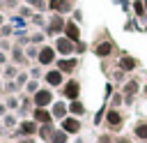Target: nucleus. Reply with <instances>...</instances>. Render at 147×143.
Instances as JSON below:
<instances>
[{
	"instance_id": "f257e3e1",
	"label": "nucleus",
	"mask_w": 147,
	"mask_h": 143,
	"mask_svg": "<svg viewBox=\"0 0 147 143\" xmlns=\"http://www.w3.org/2000/svg\"><path fill=\"white\" fill-rule=\"evenodd\" d=\"M64 25H67V16H64V14H51L44 32H46V37H53V39H55L57 35L64 32Z\"/></svg>"
},
{
	"instance_id": "f03ea898",
	"label": "nucleus",
	"mask_w": 147,
	"mask_h": 143,
	"mask_svg": "<svg viewBox=\"0 0 147 143\" xmlns=\"http://www.w3.org/2000/svg\"><path fill=\"white\" fill-rule=\"evenodd\" d=\"M57 51H55V46L53 44H44V46H39V55H37V65H41L44 69H48V67H55V62H57Z\"/></svg>"
},
{
	"instance_id": "7ed1b4c3",
	"label": "nucleus",
	"mask_w": 147,
	"mask_h": 143,
	"mask_svg": "<svg viewBox=\"0 0 147 143\" xmlns=\"http://www.w3.org/2000/svg\"><path fill=\"white\" fill-rule=\"evenodd\" d=\"M55 99H57V97H55L53 88H48V85H41V88L32 95V101H34V106H37V108H51Z\"/></svg>"
},
{
	"instance_id": "20e7f679",
	"label": "nucleus",
	"mask_w": 147,
	"mask_h": 143,
	"mask_svg": "<svg viewBox=\"0 0 147 143\" xmlns=\"http://www.w3.org/2000/svg\"><path fill=\"white\" fill-rule=\"evenodd\" d=\"M80 90H83V85L78 78H67L64 85L60 88V95L64 101H74V99H80Z\"/></svg>"
},
{
	"instance_id": "39448f33",
	"label": "nucleus",
	"mask_w": 147,
	"mask_h": 143,
	"mask_svg": "<svg viewBox=\"0 0 147 143\" xmlns=\"http://www.w3.org/2000/svg\"><path fill=\"white\" fill-rule=\"evenodd\" d=\"M44 85H48V88H53V90H60L62 85H64V81H67V76L57 69V67H48L46 72H44Z\"/></svg>"
},
{
	"instance_id": "423d86ee",
	"label": "nucleus",
	"mask_w": 147,
	"mask_h": 143,
	"mask_svg": "<svg viewBox=\"0 0 147 143\" xmlns=\"http://www.w3.org/2000/svg\"><path fill=\"white\" fill-rule=\"evenodd\" d=\"M53 46H55V51H57L60 58H69V55H74V46H76V42H71V39L64 37V35H57V37L53 39Z\"/></svg>"
},
{
	"instance_id": "0eeeda50",
	"label": "nucleus",
	"mask_w": 147,
	"mask_h": 143,
	"mask_svg": "<svg viewBox=\"0 0 147 143\" xmlns=\"http://www.w3.org/2000/svg\"><path fill=\"white\" fill-rule=\"evenodd\" d=\"M60 129L67 131L69 136H78L83 131V120L76 118V115H67L64 120H60Z\"/></svg>"
},
{
	"instance_id": "6e6552de",
	"label": "nucleus",
	"mask_w": 147,
	"mask_h": 143,
	"mask_svg": "<svg viewBox=\"0 0 147 143\" xmlns=\"http://www.w3.org/2000/svg\"><path fill=\"white\" fill-rule=\"evenodd\" d=\"M78 65H80V58L78 55H69V58H57V62H55V67L64 74V76H71L76 69H78Z\"/></svg>"
},
{
	"instance_id": "1a4fd4ad",
	"label": "nucleus",
	"mask_w": 147,
	"mask_h": 143,
	"mask_svg": "<svg viewBox=\"0 0 147 143\" xmlns=\"http://www.w3.org/2000/svg\"><path fill=\"white\" fill-rule=\"evenodd\" d=\"M14 131H16L18 138H21V136H37V134H39V122H34L32 118H23Z\"/></svg>"
},
{
	"instance_id": "9d476101",
	"label": "nucleus",
	"mask_w": 147,
	"mask_h": 143,
	"mask_svg": "<svg viewBox=\"0 0 147 143\" xmlns=\"http://www.w3.org/2000/svg\"><path fill=\"white\" fill-rule=\"evenodd\" d=\"M74 9H76V5L69 2V0H48V12H51V14H64V16H71Z\"/></svg>"
},
{
	"instance_id": "9b49d317",
	"label": "nucleus",
	"mask_w": 147,
	"mask_h": 143,
	"mask_svg": "<svg viewBox=\"0 0 147 143\" xmlns=\"http://www.w3.org/2000/svg\"><path fill=\"white\" fill-rule=\"evenodd\" d=\"M113 131H119L122 129V125H124V115L119 113V108H108L106 111V120H103Z\"/></svg>"
},
{
	"instance_id": "f8f14e48",
	"label": "nucleus",
	"mask_w": 147,
	"mask_h": 143,
	"mask_svg": "<svg viewBox=\"0 0 147 143\" xmlns=\"http://www.w3.org/2000/svg\"><path fill=\"white\" fill-rule=\"evenodd\" d=\"M9 62L11 65H28L30 67V60H28V55H25V46H18V44H14L11 46V51H9Z\"/></svg>"
},
{
	"instance_id": "ddd939ff",
	"label": "nucleus",
	"mask_w": 147,
	"mask_h": 143,
	"mask_svg": "<svg viewBox=\"0 0 147 143\" xmlns=\"http://www.w3.org/2000/svg\"><path fill=\"white\" fill-rule=\"evenodd\" d=\"M51 113H53V118L60 122V120H64L67 115H69V101H64L62 97L60 99H55L53 101V106H51Z\"/></svg>"
},
{
	"instance_id": "4468645a",
	"label": "nucleus",
	"mask_w": 147,
	"mask_h": 143,
	"mask_svg": "<svg viewBox=\"0 0 147 143\" xmlns=\"http://www.w3.org/2000/svg\"><path fill=\"white\" fill-rule=\"evenodd\" d=\"M138 65H140V62H138L133 55H129V53H122L119 60H117V67H119L122 72H126V74H131L133 69H138Z\"/></svg>"
},
{
	"instance_id": "2eb2a0df",
	"label": "nucleus",
	"mask_w": 147,
	"mask_h": 143,
	"mask_svg": "<svg viewBox=\"0 0 147 143\" xmlns=\"http://www.w3.org/2000/svg\"><path fill=\"white\" fill-rule=\"evenodd\" d=\"M30 118H32L34 122H39V125H51V122H55L51 108H37V106H34V111H32Z\"/></svg>"
},
{
	"instance_id": "dca6fc26",
	"label": "nucleus",
	"mask_w": 147,
	"mask_h": 143,
	"mask_svg": "<svg viewBox=\"0 0 147 143\" xmlns=\"http://www.w3.org/2000/svg\"><path fill=\"white\" fill-rule=\"evenodd\" d=\"M62 35H64V37H69L71 42L83 39V37H80V23H76V21L67 18V25H64V32H62Z\"/></svg>"
},
{
	"instance_id": "f3484780",
	"label": "nucleus",
	"mask_w": 147,
	"mask_h": 143,
	"mask_svg": "<svg viewBox=\"0 0 147 143\" xmlns=\"http://www.w3.org/2000/svg\"><path fill=\"white\" fill-rule=\"evenodd\" d=\"M113 51H115V44H113V42H99V44L94 46L96 58H108Z\"/></svg>"
},
{
	"instance_id": "a211bd4d",
	"label": "nucleus",
	"mask_w": 147,
	"mask_h": 143,
	"mask_svg": "<svg viewBox=\"0 0 147 143\" xmlns=\"http://www.w3.org/2000/svg\"><path fill=\"white\" fill-rule=\"evenodd\" d=\"M85 113H87V106H85L83 99H74V101H69V115L80 118V115H85Z\"/></svg>"
},
{
	"instance_id": "6ab92c4d",
	"label": "nucleus",
	"mask_w": 147,
	"mask_h": 143,
	"mask_svg": "<svg viewBox=\"0 0 147 143\" xmlns=\"http://www.w3.org/2000/svg\"><path fill=\"white\" fill-rule=\"evenodd\" d=\"M55 129H57V127H55V122H51V125H39V134H37V136H39L44 143H48Z\"/></svg>"
},
{
	"instance_id": "aec40b11",
	"label": "nucleus",
	"mask_w": 147,
	"mask_h": 143,
	"mask_svg": "<svg viewBox=\"0 0 147 143\" xmlns=\"http://www.w3.org/2000/svg\"><path fill=\"white\" fill-rule=\"evenodd\" d=\"M131 12L136 18H145L147 16V7H145V0H131Z\"/></svg>"
},
{
	"instance_id": "412c9836",
	"label": "nucleus",
	"mask_w": 147,
	"mask_h": 143,
	"mask_svg": "<svg viewBox=\"0 0 147 143\" xmlns=\"http://www.w3.org/2000/svg\"><path fill=\"white\" fill-rule=\"evenodd\" d=\"M25 5L32 12H39V14H46L48 12V0H25Z\"/></svg>"
},
{
	"instance_id": "4be33fe9",
	"label": "nucleus",
	"mask_w": 147,
	"mask_h": 143,
	"mask_svg": "<svg viewBox=\"0 0 147 143\" xmlns=\"http://www.w3.org/2000/svg\"><path fill=\"white\" fill-rule=\"evenodd\" d=\"M18 72H21V69H18L16 65H11V62L5 65V69H2V81H14V78L18 76Z\"/></svg>"
},
{
	"instance_id": "5701e85b",
	"label": "nucleus",
	"mask_w": 147,
	"mask_h": 143,
	"mask_svg": "<svg viewBox=\"0 0 147 143\" xmlns=\"http://www.w3.org/2000/svg\"><path fill=\"white\" fill-rule=\"evenodd\" d=\"M133 136H136L138 141H147V122H145V120H142V122H136Z\"/></svg>"
},
{
	"instance_id": "b1692460",
	"label": "nucleus",
	"mask_w": 147,
	"mask_h": 143,
	"mask_svg": "<svg viewBox=\"0 0 147 143\" xmlns=\"http://www.w3.org/2000/svg\"><path fill=\"white\" fill-rule=\"evenodd\" d=\"M5 104H7V108H9L11 113H18V108H21V97H16V95H9V97L5 99Z\"/></svg>"
},
{
	"instance_id": "393cba45",
	"label": "nucleus",
	"mask_w": 147,
	"mask_h": 143,
	"mask_svg": "<svg viewBox=\"0 0 147 143\" xmlns=\"http://www.w3.org/2000/svg\"><path fill=\"white\" fill-rule=\"evenodd\" d=\"M18 122H21V120H18V118H16L11 111H9L7 115H2V125H5L7 129H16V127H18Z\"/></svg>"
},
{
	"instance_id": "a878e982",
	"label": "nucleus",
	"mask_w": 147,
	"mask_h": 143,
	"mask_svg": "<svg viewBox=\"0 0 147 143\" xmlns=\"http://www.w3.org/2000/svg\"><path fill=\"white\" fill-rule=\"evenodd\" d=\"M48 143H69V134H67V131H62V129L57 127V129L53 131V136H51V141H48Z\"/></svg>"
},
{
	"instance_id": "bb28decb",
	"label": "nucleus",
	"mask_w": 147,
	"mask_h": 143,
	"mask_svg": "<svg viewBox=\"0 0 147 143\" xmlns=\"http://www.w3.org/2000/svg\"><path fill=\"white\" fill-rule=\"evenodd\" d=\"M30 23H32V25H37L39 30H44L48 21H46V14H39V12H34V14H32V18H30Z\"/></svg>"
},
{
	"instance_id": "cd10ccee",
	"label": "nucleus",
	"mask_w": 147,
	"mask_h": 143,
	"mask_svg": "<svg viewBox=\"0 0 147 143\" xmlns=\"http://www.w3.org/2000/svg\"><path fill=\"white\" fill-rule=\"evenodd\" d=\"M30 44H37V46H44L46 44V32L44 30H37L30 35Z\"/></svg>"
},
{
	"instance_id": "c85d7f7f",
	"label": "nucleus",
	"mask_w": 147,
	"mask_h": 143,
	"mask_svg": "<svg viewBox=\"0 0 147 143\" xmlns=\"http://www.w3.org/2000/svg\"><path fill=\"white\" fill-rule=\"evenodd\" d=\"M41 85H44L41 81H37V78H30V81L25 83V88H23V90H25V95H34V92H37Z\"/></svg>"
},
{
	"instance_id": "c756f323",
	"label": "nucleus",
	"mask_w": 147,
	"mask_h": 143,
	"mask_svg": "<svg viewBox=\"0 0 147 143\" xmlns=\"http://www.w3.org/2000/svg\"><path fill=\"white\" fill-rule=\"evenodd\" d=\"M28 72H30V78H37V81H41L46 69H44L41 65H32V67H28Z\"/></svg>"
},
{
	"instance_id": "7c9ffc66",
	"label": "nucleus",
	"mask_w": 147,
	"mask_h": 143,
	"mask_svg": "<svg viewBox=\"0 0 147 143\" xmlns=\"http://www.w3.org/2000/svg\"><path fill=\"white\" fill-rule=\"evenodd\" d=\"M87 48H90V46H87V42L78 39V42H76V46H74V55H78V58H80V55H85V53H87Z\"/></svg>"
},
{
	"instance_id": "2f4dec72",
	"label": "nucleus",
	"mask_w": 147,
	"mask_h": 143,
	"mask_svg": "<svg viewBox=\"0 0 147 143\" xmlns=\"http://www.w3.org/2000/svg\"><path fill=\"white\" fill-rule=\"evenodd\" d=\"M14 81H16L21 88H25V83L30 81V72H28V69H21V72H18V76H16Z\"/></svg>"
},
{
	"instance_id": "473e14b6",
	"label": "nucleus",
	"mask_w": 147,
	"mask_h": 143,
	"mask_svg": "<svg viewBox=\"0 0 147 143\" xmlns=\"http://www.w3.org/2000/svg\"><path fill=\"white\" fill-rule=\"evenodd\" d=\"M25 55H28V58H32V60L37 62V55H39V46H37V44H28V46H25Z\"/></svg>"
},
{
	"instance_id": "72a5a7b5",
	"label": "nucleus",
	"mask_w": 147,
	"mask_h": 143,
	"mask_svg": "<svg viewBox=\"0 0 147 143\" xmlns=\"http://www.w3.org/2000/svg\"><path fill=\"white\" fill-rule=\"evenodd\" d=\"M18 90H23L16 81H5V92H9V95H14V92H18Z\"/></svg>"
},
{
	"instance_id": "f704fd0d",
	"label": "nucleus",
	"mask_w": 147,
	"mask_h": 143,
	"mask_svg": "<svg viewBox=\"0 0 147 143\" xmlns=\"http://www.w3.org/2000/svg\"><path fill=\"white\" fill-rule=\"evenodd\" d=\"M32 14H34V12H32V9L28 7V5H23V7H18V16H21V18H25V21H30V18H32Z\"/></svg>"
},
{
	"instance_id": "c9c22d12",
	"label": "nucleus",
	"mask_w": 147,
	"mask_h": 143,
	"mask_svg": "<svg viewBox=\"0 0 147 143\" xmlns=\"http://www.w3.org/2000/svg\"><path fill=\"white\" fill-rule=\"evenodd\" d=\"M122 104H124V95L122 92H115L113 95V101H110V108H119Z\"/></svg>"
},
{
	"instance_id": "e433bc0d",
	"label": "nucleus",
	"mask_w": 147,
	"mask_h": 143,
	"mask_svg": "<svg viewBox=\"0 0 147 143\" xmlns=\"http://www.w3.org/2000/svg\"><path fill=\"white\" fill-rule=\"evenodd\" d=\"M0 37H5V39H9V37H14V25H2L0 28Z\"/></svg>"
},
{
	"instance_id": "4c0bfd02",
	"label": "nucleus",
	"mask_w": 147,
	"mask_h": 143,
	"mask_svg": "<svg viewBox=\"0 0 147 143\" xmlns=\"http://www.w3.org/2000/svg\"><path fill=\"white\" fill-rule=\"evenodd\" d=\"M11 46H14V44H11L9 39H5V37H0V51H5V53H9V51H11Z\"/></svg>"
},
{
	"instance_id": "58836bf2",
	"label": "nucleus",
	"mask_w": 147,
	"mask_h": 143,
	"mask_svg": "<svg viewBox=\"0 0 147 143\" xmlns=\"http://www.w3.org/2000/svg\"><path fill=\"white\" fill-rule=\"evenodd\" d=\"M106 111L108 108H99L96 115H94V125H101V120H106Z\"/></svg>"
},
{
	"instance_id": "ea45409f",
	"label": "nucleus",
	"mask_w": 147,
	"mask_h": 143,
	"mask_svg": "<svg viewBox=\"0 0 147 143\" xmlns=\"http://www.w3.org/2000/svg\"><path fill=\"white\" fill-rule=\"evenodd\" d=\"M71 21H76V23H80V21H83V9H78V7H76V9L71 12Z\"/></svg>"
},
{
	"instance_id": "a19ab883",
	"label": "nucleus",
	"mask_w": 147,
	"mask_h": 143,
	"mask_svg": "<svg viewBox=\"0 0 147 143\" xmlns=\"http://www.w3.org/2000/svg\"><path fill=\"white\" fill-rule=\"evenodd\" d=\"M16 143H37V136H21Z\"/></svg>"
},
{
	"instance_id": "79ce46f5",
	"label": "nucleus",
	"mask_w": 147,
	"mask_h": 143,
	"mask_svg": "<svg viewBox=\"0 0 147 143\" xmlns=\"http://www.w3.org/2000/svg\"><path fill=\"white\" fill-rule=\"evenodd\" d=\"M7 58H9V53H5V51H0V67H5V65L9 62Z\"/></svg>"
},
{
	"instance_id": "37998d69",
	"label": "nucleus",
	"mask_w": 147,
	"mask_h": 143,
	"mask_svg": "<svg viewBox=\"0 0 147 143\" xmlns=\"http://www.w3.org/2000/svg\"><path fill=\"white\" fill-rule=\"evenodd\" d=\"M7 113H9L7 104H5V101H0V118H2V115H7Z\"/></svg>"
},
{
	"instance_id": "c03bdc74",
	"label": "nucleus",
	"mask_w": 147,
	"mask_h": 143,
	"mask_svg": "<svg viewBox=\"0 0 147 143\" xmlns=\"http://www.w3.org/2000/svg\"><path fill=\"white\" fill-rule=\"evenodd\" d=\"M133 28H136V25H133V21H126V25H124V30H126V32H131Z\"/></svg>"
},
{
	"instance_id": "a18cd8bd",
	"label": "nucleus",
	"mask_w": 147,
	"mask_h": 143,
	"mask_svg": "<svg viewBox=\"0 0 147 143\" xmlns=\"http://www.w3.org/2000/svg\"><path fill=\"white\" fill-rule=\"evenodd\" d=\"M2 92H5V81L0 78V95H2Z\"/></svg>"
},
{
	"instance_id": "49530a36",
	"label": "nucleus",
	"mask_w": 147,
	"mask_h": 143,
	"mask_svg": "<svg viewBox=\"0 0 147 143\" xmlns=\"http://www.w3.org/2000/svg\"><path fill=\"white\" fill-rule=\"evenodd\" d=\"M5 25V14H0V28Z\"/></svg>"
},
{
	"instance_id": "de8ad7c7",
	"label": "nucleus",
	"mask_w": 147,
	"mask_h": 143,
	"mask_svg": "<svg viewBox=\"0 0 147 143\" xmlns=\"http://www.w3.org/2000/svg\"><path fill=\"white\" fill-rule=\"evenodd\" d=\"M142 95H145V97H147V83H145V85H142Z\"/></svg>"
},
{
	"instance_id": "09e8293b",
	"label": "nucleus",
	"mask_w": 147,
	"mask_h": 143,
	"mask_svg": "<svg viewBox=\"0 0 147 143\" xmlns=\"http://www.w3.org/2000/svg\"><path fill=\"white\" fill-rule=\"evenodd\" d=\"M2 69H5V67H0V78H2Z\"/></svg>"
},
{
	"instance_id": "8fccbe9b",
	"label": "nucleus",
	"mask_w": 147,
	"mask_h": 143,
	"mask_svg": "<svg viewBox=\"0 0 147 143\" xmlns=\"http://www.w3.org/2000/svg\"><path fill=\"white\" fill-rule=\"evenodd\" d=\"M145 35H147V23H145Z\"/></svg>"
},
{
	"instance_id": "3c124183",
	"label": "nucleus",
	"mask_w": 147,
	"mask_h": 143,
	"mask_svg": "<svg viewBox=\"0 0 147 143\" xmlns=\"http://www.w3.org/2000/svg\"><path fill=\"white\" fill-rule=\"evenodd\" d=\"M0 125H2V118H0Z\"/></svg>"
},
{
	"instance_id": "603ef678",
	"label": "nucleus",
	"mask_w": 147,
	"mask_h": 143,
	"mask_svg": "<svg viewBox=\"0 0 147 143\" xmlns=\"http://www.w3.org/2000/svg\"><path fill=\"white\" fill-rule=\"evenodd\" d=\"M69 2H76V0H69Z\"/></svg>"
},
{
	"instance_id": "864d4df0",
	"label": "nucleus",
	"mask_w": 147,
	"mask_h": 143,
	"mask_svg": "<svg viewBox=\"0 0 147 143\" xmlns=\"http://www.w3.org/2000/svg\"><path fill=\"white\" fill-rule=\"evenodd\" d=\"M145 7H147V0H145Z\"/></svg>"
}]
</instances>
